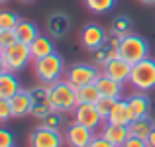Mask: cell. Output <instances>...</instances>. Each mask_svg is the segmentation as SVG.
I'll return each instance as SVG.
<instances>
[{"label":"cell","mask_w":155,"mask_h":147,"mask_svg":"<svg viewBox=\"0 0 155 147\" xmlns=\"http://www.w3.org/2000/svg\"><path fill=\"white\" fill-rule=\"evenodd\" d=\"M49 87V100L55 112H73L79 104V98H77V88L69 83L67 79H61L53 84H47Z\"/></svg>","instance_id":"1"},{"label":"cell","mask_w":155,"mask_h":147,"mask_svg":"<svg viewBox=\"0 0 155 147\" xmlns=\"http://www.w3.org/2000/svg\"><path fill=\"white\" fill-rule=\"evenodd\" d=\"M65 73H67L65 71V61L59 53H51L43 59L34 61V75L41 84L57 83V80L63 79Z\"/></svg>","instance_id":"2"},{"label":"cell","mask_w":155,"mask_h":147,"mask_svg":"<svg viewBox=\"0 0 155 147\" xmlns=\"http://www.w3.org/2000/svg\"><path fill=\"white\" fill-rule=\"evenodd\" d=\"M118 53H120L122 59H126L130 65H136L137 61L149 57V43L143 35L140 34H126L120 38L118 43Z\"/></svg>","instance_id":"3"},{"label":"cell","mask_w":155,"mask_h":147,"mask_svg":"<svg viewBox=\"0 0 155 147\" xmlns=\"http://www.w3.org/2000/svg\"><path fill=\"white\" fill-rule=\"evenodd\" d=\"M128 83L140 92L155 90V59L145 57V59L137 61L136 65H132V73H130Z\"/></svg>","instance_id":"4"},{"label":"cell","mask_w":155,"mask_h":147,"mask_svg":"<svg viewBox=\"0 0 155 147\" xmlns=\"http://www.w3.org/2000/svg\"><path fill=\"white\" fill-rule=\"evenodd\" d=\"M102 75L96 65H91V63H73L71 67L67 69L65 73V79L73 84L75 88H81L84 84H92L96 83V79Z\"/></svg>","instance_id":"5"},{"label":"cell","mask_w":155,"mask_h":147,"mask_svg":"<svg viewBox=\"0 0 155 147\" xmlns=\"http://www.w3.org/2000/svg\"><path fill=\"white\" fill-rule=\"evenodd\" d=\"M2 55H4V61H6L8 71H12V73L24 71L26 65L30 63V61H34V59H31L30 45H26V43H22V41L12 43V45L2 53Z\"/></svg>","instance_id":"6"},{"label":"cell","mask_w":155,"mask_h":147,"mask_svg":"<svg viewBox=\"0 0 155 147\" xmlns=\"http://www.w3.org/2000/svg\"><path fill=\"white\" fill-rule=\"evenodd\" d=\"M30 92H31V114L30 116H34L39 122L47 114L53 112V106H51V100H49V87L39 83L38 87L30 88Z\"/></svg>","instance_id":"7"},{"label":"cell","mask_w":155,"mask_h":147,"mask_svg":"<svg viewBox=\"0 0 155 147\" xmlns=\"http://www.w3.org/2000/svg\"><path fill=\"white\" fill-rule=\"evenodd\" d=\"M73 122L84 126V128H91L92 132L104 126V118L100 116L96 104H77V108L73 110Z\"/></svg>","instance_id":"8"},{"label":"cell","mask_w":155,"mask_h":147,"mask_svg":"<svg viewBox=\"0 0 155 147\" xmlns=\"http://www.w3.org/2000/svg\"><path fill=\"white\" fill-rule=\"evenodd\" d=\"M65 136L57 129L35 128L28 137V147H63Z\"/></svg>","instance_id":"9"},{"label":"cell","mask_w":155,"mask_h":147,"mask_svg":"<svg viewBox=\"0 0 155 147\" xmlns=\"http://www.w3.org/2000/svg\"><path fill=\"white\" fill-rule=\"evenodd\" d=\"M92 139H94V132L77 122H71L65 128V141L69 143V147H88Z\"/></svg>","instance_id":"10"},{"label":"cell","mask_w":155,"mask_h":147,"mask_svg":"<svg viewBox=\"0 0 155 147\" xmlns=\"http://www.w3.org/2000/svg\"><path fill=\"white\" fill-rule=\"evenodd\" d=\"M106 38H108V34L100 24H87L81 31V45L92 53L106 41Z\"/></svg>","instance_id":"11"},{"label":"cell","mask_w":155,"mask_h":147,"mask_svg":"<svg viewBox=\"0 0 155 147\" xmlns=\"http://www.w3.org/2000/svg\"><path fill=\"white\" fill-rule=\"evenodd\" d=\"M130 73H132V65L122 57H114V59L106 61L102 65V75H108L114 80H120V83H128Z\"/></svg>","instance_id":"12"},{"label":"cell","mask_w":155,"mask_h":147,"mask_svg":"<svg viewBox=\"0 0 155 147\" xmlns=\"http://www.w3.org/2000/svg\"><path fill=\"white\" fill-rule=\"evenodd\" d=\"M118 43H120V38L114 35V34H110L102 45L96 49V51H92L94 65H100V67H102L106 61L114 59V57H120V53H118Z\"/></svg>","instance_id":"13"},{"label":"cell","mask_w":155,"mask_h":147,"mask_svg":"<svg viewBox=\"0 0 155 147\" xmlns=\"http://www.w3.org/2000/svg\"><path fill=\"white\" fill-rule=\"evenodd\" d=\"M134 120H136V116H134V112H132V108H130L128 100H124V98L116 100L114 108L110 110L108 118H106L108 124H118V126H130Z\"/></svg>","instance_id":"14"},{"label":"cell","mask_w":155,"mask_h":147,"mask_svg":"<svg viewBox=\"0 0 155 147\" xmlns=\"http://www.w3.org/2000/svg\"><path fill=\"white\" fill-rule=\"evenodd\" d=\"M71 30V18L65 12H53V14L47 18V34L55 39H61L67 31Z\"/></svg>","instance_id":"15"},{"label":"cell","mask_w":155,"mask_h":147,"mask_svg":"<svg viewBox=\"0 0 155 147\" xmlns=\"http://www.w3.org/2000/svg\"><path fill=\"white\" fill-rule=\"evenodd\" d=\"M12 106V116L14 118H24L31 114V92L26 88H20L14 96L10 98Z\"/></svg>","instance_id":"16"},{"label":"cell","mask_w":155,"mask_h":147,"mask_svg":"<svg viewBox=\"0 0 155 147\" xmlns=\"http://www.w3.org/2000/svg\"><path fill=\"white\" fill-rule=\"evenodd\" d=\"M100 136L104 139H108L110 143H114L116 147H122L128 141L130 132H128V126H118V124H108L104 122V126L100 128Z\"/></svg>","instance_id":"17"},{"label":"cell","mask_w":155,"mask_h":147,"mask_svg":"<svg viewBox=\"0 0 155 147\" xmlns=\"http://www.w3.org/2000/svg\"><path fill=\"white\" fill-rule=\"evenodd\" d=\"M96 87H98L100 96L116 98V100H120V98L124 96V83L114 80L112 77H108V75H100L98 79H96Z\"/></svg>","instance_id":"18"},{"label":"cell","mask_w":155,"mask_h":147,"mask_svg":"<svg viewBox=\"0 0 155 147\" xmlns=\"http://www.w3.org/2000/svg\"><path fill=\"white\" fill-rule=\"evenodd\" d=\"M128 104L132 108L134 116L136 118H143V116H149L151 112V100H149L147 92H134V94L128 96Z\"/></svg>","instance_id":"19"},{"label":"cell","mask_w":155,"mask_h":147,"mask_svg":"<svg viewBox=\"0 0 155 147\" xmlns=\"http://www.w3.org/2000/svg\"><path fill=\"white\" fill-rule=\"evenodd\" d=\"M155 128V122L151 116H143V118H136L132 124L128 126V132L132 137H140V139H145L147 141L149 133L153 132Z\"/></svg>","instance_id":"20"},{"label":"cell","mask_w":155,"mask_h":147,"mask_svg":"<svg viewBox=\"0 0 155 147\" xmlns=\"http://www.w3.org/2000/svg\"><path fill=\"white\" fill-rule=\"evenodd\" d=\"M20 88H22V87H20V80L16 79V73L4 71L2 75H0V98L10 100Z\"/></svg>","instance_id":"21"},{"label":"cell","mask_w":155,"mask_h":147,"mask_svg":"<svg viewBox=\"0 0 155 147\" xmlns=\"http://www.w3.org/2000/svg\"><path fill=\"white\" fill-rule=\"evenodd\" d=\"M14 31H16V35H18V41L26 43V45H31V43L41 35L39 30H38V26H35L34 22H28V20H22V22L16 26Z\"/></svg>","instance_id":"22"},{"label":"cell","mask_w":155,"mask_h":147,"mask_svg":"<svg viewBox=\"0 0 155 147\" xmlns=\"http://www.w3.org/2000/svg\"><path fill=\"white\" fill-rule=\"evenodd\" d=\"M30 51H31V59L34 61L43 59V57L55 53V45H53V41H51V35H39L30 45Z\"/></svg>","instance_id":"23"},{"label":"cell","mask_w":155,"mask_h":147,"mask_svg":"<svg viewBox=\"0 0 155 147\" xmlns=\"http://www.w3.org/2000/svg\"><path fill=\"white\" fill-rule=\"evenodd\" d=\"M77 98H79V104H96L98 98H100V92H98L96 83L84 84V87L77 88Z\"/></svg>","instance_id":"24"},{"label":"cell","mask_w":155,"mask_h":147,"mask_svg":"<svg viewBox=\"0 0 155 147\" xmlns=\"http://www.w3.org/2000/svg\"><path fill=\"white\" fill-rule=\"evenodd\" d=\"M65 124V116L63 112H55L53 110L51 114H47L43 120H39L38 128H45V129H57V132H61V128H63Z\"/></svg>","instance_id":"25"},{"label":"cell","mask_w":155,"mask_h":147,"mask_svg":"<svg viewBox=\"0 0 155 147\" xmlns=\"http://www.w3.org/2000/svg\"><path fill=\"white\" fill-rule=\"evenodd\" d=\"M83 2L92 14H108L116 6V0H83Z\"/></svg>","instance_id":"26"},{"label":"cell","mask_w":155,"mask_h":147,"mask_svg":"<svg viewBox=\"0 0 155 147\" xmlns=\"http://www.w3.org/2000/svg\"><path fill=\"white\" fill-rule=\"evenodd\" d=\"M22 22V18H20L16 12L12 10H0V31L4 30H16V26Z\"/></svg>","instance_id":"27"},{"label":"cell","mask_w":155,"mask_h":147,"mask_svg":"<svg viewBox=\"0 0 155 147\" xmlns=\"http://www.w3.org/2000/svg\"><path fill=\"white\" fill-rule=\"evenodd\" d=\"M130 30H132V20H130L128 16H118L112 22V26H110V34L118 35V38L130 34Z\"/></svg>","instance_id":"28"},{"label":"cell","mask_w":155,"mask_h":147,"mask_svg":"<svg viewBox=\"0 0 155 147\" xmlns=\"http://www.w3.org/2000/svg\"><path fill=\"white\" fill-rule=\"evenodd\" d=\"M114 104H116V98H108V96H100V98H98V102H96V108H98L100 116L104 118V122H106V118H108L110 110L114 108Z\"/></svg>","instance_id":"29"},{"label":"cell","mask_w":155,"mask_h":147,"mask_svg":"<svg viewBox=\"0 0 155 147\" xmlns=\"http://www.w3.org/2000/svg\"><path fill=\"white\" fill-rule=\"evenodd\" d=\"M18 41V35H16L14 30H4L0 31V53H4L8 47L12 45V43Z\"/></svg>","instance_id":"30"},{"label":"cell","mask_w":155,"mask_h":147,"mask_svg":"<svg viewBox=\"0 0 155 147\" xmlns=\"http://www.w3.org/2000/svg\"><path fill=\"white\" fill-rule=\"evenodd\" d=\"M12 106H10V100L6 98H0V124H6L8 120H12Z\"/></svg>","instance_id":"31"},{"label":"cell","mask_w":155,"mask_h":147,"mask_svg":"<svg viewBox=\"0 0 155 147\" xmlns=\"http://www.w3.org/2000/svg\"><path fill=\"white\" fill-rule=\"evenodd\" d=\"M0 147H16L14 133L6 128H0Z\"/></svg>","instance_id":"32"},{"label":"cell","mask_w":155,"mask_h":147,"mask_svg":"<svg viewBox=\"0 0 155 147\" xmlns=\"http://www.w3.org/2000/svg\"><path fill=\"white\" fill-rule=\"evenodd\" d=\"M88 147H116L114 143H110L108 139H104L102 136H94V139L91 141V145Z\"/></svg>","instance_id":"33"},{"label":"cell","mask_w":155,"mask_h":147,"mask_svg":"<svg viewBox=\"0 0 155 147\" xmlns=\"http://www.w3.org/2000/svg\"><path fill=\"white\" fill-rule=\"evenodd\" d=\"M122 147H147V141L145 139H140V137H128V141H126Z\"/></svg>","instance_id":"34"},{"label":"cell","mask_w":155,"mask_h":147,"mask_svg":"<svg viewBox=\"0 0 155 147\" xmlns=\"http://www.w3.org/2000/svg\"><path fill=\"white\" fill-rule=\"evenodd\" d=\"M147 147H155V128H153V132L149 133V137H147Z\"/></svg>","instance_id":"35"},{"label":"cell","mask_w":155,"mask_h":147,"mask_svg":"<svg viewBox=\"0 0 155 147\" xmlns=\"http://www.w3.org/2000/svg\"><path fill=\"white\" fill-rule=\"evenodd\" d=\"M4 71H8V67H6V61H4V55L0 53V75H2Z\"/></svg>","instance_id":"36"},{"label":"cell","mask_w":155,"mask_h":147,"mask_svg":"<svg viewBox=\"0 0 155 147\" xmlns=\"http://www.w3.org/2000/svg\"><path fill=\"white\" fill-rule=\"evenodd\" d=\"M141 4H147V6H151V4H155V0H140Z\"/></svg>","instance_id":"37"},{"label":"cell","mask_w":155,"mask_h":147,"mask_svg":"<svg viewBox=\"0 0 155 147\" xmlns=\"http://www.w3.org/2000/svg\"><path fill=\"white\" fill-rule=\"evenodd\" d=\"M6 2H10V0H0V4H6Z\"/></svg>","instance_id":"38"},{"label":"cell","mask_w":155,"mask_h":147,"mask_svg":"<svg viewBox=\"0 0 155 147\" xmlns=\"http://www.w3.org/2000/svg\"><path fill=\"white\" fill-rule=\"evenodd\" d=\"M22 2H34V0H22Z\"/></svg>","instance_id":"39"}]
</instances>
